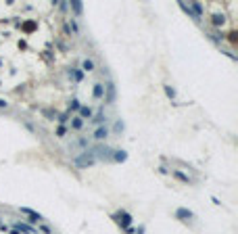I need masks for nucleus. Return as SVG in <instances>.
<instances>
[{
    "label": "nucleus",
    "mask_w": 238,
    "mask_h": 234,
    "mask_svg": "<svg viewBox=\"0 0 238 234\" xmlns=\"http://www.w3.org/2000/svg\"><path fill=\"white\" fill-rule=\"evenodd\" d=\"M94 161H96L94 153H88V151H86L84 155L75 157V165H77V167H88V165H94Z\"/></svg>",
    "instance_id": "1"
},
{
    "label": "nucleus",
    "mask_w": 238,
    "mask_h": 234,
    "mask_svg": "<svg viewBox=\"0 0 238 234\" xmlns=\"http://www.w3.org/2000/svg\"><path fill=\"white\" fill-rule=\"evenodd\" d=\"M115 220H117V222H119V224H121L123 228H127V230H130V224H132V217H130V215H127L126 211H119V213L115 215Z\"/></svg>",
    "instance_id": "2"
},
{
    "label": "nucleus",
    "mask_w": 238,
    "mask_h": 234,
    "mask_svg": "<svg viewBox=\"0 0 238 234\" xmlns=\"http://www.w3.org/2000/svg\"><path fill=\"white\" fill-rule=\"evenodd\" d=\"M21 213H25L27 217H31V220H29L31 224H36V222H40V220H42V215H40V213H36V211H31V209H27V207H21Z\"/></svg>",
    "instance_id": "3"
},
{
    "label": "nucleus",
    "mask_w": 238,
    "mask_h": 234,
    "mask_svg": "<svg viewBox=\"0 0 238 234\" xmlns=\"http://www.w3.org/2000/svg\"><path fill=\"white\" fill-rule=\"evenodd\" d=\"M107 136H109V128H105V125H98L96 130H94V138L96 140H105Z\"/></svg>",
    "instance_id": "4"
},
{
    "label": "nucleus",
    "mask_w": 238,
    "mask_h": 234,
    "mask_svg": "<svg viewBox=\"0 0 238 234\" xmlns=\"http://www.w3.org/2000/svg\"><path fill=\"white\" fill-rule=\"evenodd\" d=\"M82 71H86V73L94 71V61L92 59H82Z\"/></svg>",
    "instance_id": "5"
},
{
    "label": "nucleus",
    "mask_w": 238,
    "mask_h": 234,
    "mask_svg": "<svg viewBox=\"0 0 238 234\" xmlns=\"http://www.w3.org/2000/svg\"><path fill=\"white\" fill-rule=\"evenodd\" d=\"M105 94V86L102 84H94V98H102Z\"/></svg>",
    "instance_id": "6"
},
{
    "label": "nucleus",
    "mask_w": 238,
    "mask_h": 234,
    "mask_svg": "<svg viewBox=\"0 0 238 234\" xmlns=\"http://www.w3.org/2000/svg\"><path fill=\"white\" fill-rule=\"evenodd\" d=\"M71 128H73V130H82V128H84V119H82V117H73Z\"/></svg>",
    "instance_id": "7"
},
{
    "label": "nucleus",
    "mask_w": 238,
    "mask_h": 234,
    "mask_svg": "<svg viewBox=\"0 0 238 234\" xmlns=\"http://www.w3.org/2000/svg\"><path fill=\"white\" fill-rule=\"evenodd\" d=\"M77 117H82V119L88 117V119H90V117H92V109H90V107H79V115H77Z\"/></svg>",
    "instance_id": "8"
},
{
    "label": "nucleus",
    "mask_w": 238,
    "mask_h": 234,
    "mask_svg": "<svg viewBox=\"0 0 238 234\" xmlns=\"http://www.w3.org/2000/svg\"><path fill=\"white\" fill-rule=\"evenodd\" d=\"M175 215H178V217H194V215H192V211H188V209H178V211H175Z\"/></svg>",
    "instance_id": "9"
},
{
    "label": "nucleus",
    "mask_w": 238,
    "mask_h": 234,
    "mask_svg": "<svg viewBox=\"0 0 238 234\" xmlns=\"http://www.w3.org/2000/svg\"><path fill=\"white\" fill-rule=\"evenodd\" d=\"M113 159H115V161H126L127 153L126 151H115V157H113Z\"/></svg>",
    "instance_id": "10"
},
{
    "label": "nucleus",
    "mask_w": 238,
    "mask_h": 234,
    "mask_svg": "<svg viewBox=\"0 0 238 234\" xmlns=\"http://www.w3.org/2000/svg\"><path fill=\"white\" fill-rule=\"evenodd\" d=\"M105 113H96V117H94V119H92V121H94V124H98V125H102L105 124Z\"/></svg>",
    "instance_id": "11"
},
{
    "label": "nucleus",
    "mask_w": 238,
    "mask_h": 234,
    "mask_svg": "<svg viewBox=\"0 0 238 234\" xmlns=\"http://www.w3.org/2000/svg\"><path fill=\"white\" fill-rule=\"evenodd\" d=\"M174 176H175L178 180H182V182H190L188 176H184V173H182V172H178V169H174Z\"/></svg>",
    "instance_id": "12"
},
{
    "label": "nucleus",
    "mask_w": 238,
    "mask_h": 234,
    "mask_svg": "<svg viewBox=\"0 0 238 234\" xmlns=\"http://www.w3.org/2000/svg\"><path fill=\"white\" fill-rule=\"evenodd\" d=\"M165 94H167L169 98H175V90L171 88V86H165Z\"/></svg>",
    "instance_id": "13"
},
{
    "label": "nucleus",
    "mask_w": 238,
    "mask_h": 234,
    "mask_svg": "<svg viewBox=\"0 0 238 234\" xmlns=\"http://www.w3.org/2000/svg\"><path fill=\"white\" fill-rule=\"evenodd\" d=\"M192 8H194L196 13H203V8H201V4H198V2H192Z\"/></svg>",
    "instance_id": "14"
},
{
    "label": "nucleus",
    "mask_w": 238,
    "mask_h": 234,
    "mask_svg": "<svg viewBox=\"0 0 238 234\" xmlns=\"http://www.w3.org/2000/svg\"><path fill=\"white\" fill-rule=\"evenodd\" d=\"M213 21H215V25H219V23H224V19H221L219 15H215V17H213Z\"/></svg>",
    "instance_id": "15"
},
{
    "label": "nucleus",
    "mask_w": 238,
    "mask_h": 234,
    "mask_svg": "<svg viewBox=\"0 0 238 234\" xmlns=\"http://www.w3.org/2000/svg\"><path fill=\"white\" fill-rule=\"evenodd\" d=\"M71 109H79V100H71Z\"/></svg>",
    "instance_id": "16"
},
{
    "label": "nucleus",
    "mask_w": 238,
    "mask_h": 234,
    "mask_svg": "<svg viewBox=\"0 0 238 234\" xmlns=\"http://www.w3.org/2000/svg\"><path fill=\"white\" fill-rule=\"evenodd\" d=\"M59 121H61V124H67V121H69V115H61V119H59Z\"/></svg>",
    "instance_id": "17"
},
{
    "label": "nucleus",
    "mask_w": 238,
    "mask_h": 234,
    "mask_svg": "<svg viewBox=\"0 0 238 234\" xmlns=\"http://www.w3.org/2000/svg\"><path fill=\"white\" fill-rule=\"evenodd\" d=\"M73 8H75V13H79V11H82V4H79V2H73Z\"/></svg>",
    "instance_id": "18"
},
{
    "label": "nucleus",
    "mask_w": 238,
    "mask_h": 234,
    "mask_svg": "<svg viewBox=\"0 0 238 234\" xmlns=\"http://www.w3.org/2000/svg\"><path fill=\"white\" fill-rule=\"evenodd\" d=\"M7 105H8V103H7V100H4V98H0V109H2V107L7 109Z\"/></svg>",
    "instance_id": "19"
}]
</instances>
